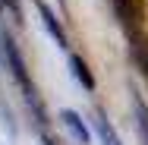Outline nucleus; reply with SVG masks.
I'll return each instance as SVG.
<instances>
[{"mask_svg": "<svg viewBox=\"0 0 148 145\" xmlns=\"http://www.w3.org/2000/svg\"><path fill=\"white\" fill-rule=\"evenodd\" d=\"M38 3V13H41V22H44V29L54 35V41H57L60 47H69V38H66V32H63V25H60V19L54 16V10L44 3V0H35Z\"/></svg>", "mask_w": 148, "mask_h": 145, "instance_id": "3", "label": "nucleus"}, {"mask_svg": "<svg viewBox=\"0 0 148 145\" xmlns=\"http://www.w3.org/2000/svg\"><path fill=\"white\" fill-rule=\"evenodd\" d=\"M0 54H3V60H6V66H10V73H13V79L19 82V88L25 91V98H29L32 104L38 107V95H35V82L29 79V69H25V60H22V54H19V47H16V41L3 32L0 35ZM41 111V107H38Z\"/></svg>", "mask_w": 148, "mask_h": 145, "instance_id": "1", "label": "nucleus"}, {"mask_svg": "<svg viewBox=\"0 0 148 145\" xmlns=\"http://www.w3.org/2000/svg\"><path fill=\"white\" fill-rule=\"evenodd\" d=\"M95 133H98L101 145H120V136L114 133V126H110V120L104 117V111H98V117H95Z\"/></svg>", "mask_w": 148, "mask_h": 145, "instance_id": "5", "label": "nucleus"}, {"mask_svg": "<svg viewBox=\"0 0 148 145\" xmlns=\"http://www.w3.org/2000/svg\"><path fill=\"white\" fill-rule=\"evenodd\" d=\"M114 10H117L120 22L126 25V32H139L142 29V16H145L142 0H114Z\"/></svg>", "mask_w": 148, "mask_h": 145, "instance_id": "2", "label": "nucleus"}, {"mask_svg": "<svg viewBox=\"0 0 148 145\" xmlns=\"http://www.w3.org/2000/svg\"><path fill=\"white\" fill-rule=\"evenodd\" d=\"M132 107H136V123H139V136H142V145H148V104L136 95L132 98Z\"/></svg>", "mask_w": 148, "mask_h": 145, "instance_id": "7", "label": "nucleus"}, {"mask_svg": "<svg viewBox=\"0 0 148 145\" xmlns=\"http://www.w3.org/2000/svg\"><path fill=\"white\" fill-rule=\"evenodd\" d=\"M69 66H73V76H76V79H79L82 85L88 88V91H95V76H91L88 63H85L82 57H76V54H73V57H69Z\"/></svg>", "mask_w": 148, "mask_h": 145, "instance_id": "6", "label": "nucleus"}, {"mask_svg": "<svg viewBox=\"0 0 148 145\" xmlns=\"http://www.w3.org/2000/svg\"><path fill=\"white\" fill-rule=\"evenodd\" d=\"M60 120H63V126H66V129L73 133V139H76L79 145H88V142H91L88 126L82 123V117L76 114V111H63V114H60Z\"/></svg>", "mask_w": 148, "mask_h": 145, "instance_id": "4", "label": "nucleus"}, {"mask_svg": "<svg viewBox=\"0 0 148 145\" xmlns=\"http://www.w3.org/2000/svg\"><path fill=\"white\" fill-rule=\"evenodd\" d=\"M3 6H10V13L19 16V0H3Z\"/></svg>", "mask_w": 148, "mask_h": 145, "instance_id": "8", "label": "nucleus"}, {"mask_svg": "<svg viewBox=\"0 0 148 145\" xmlns=\"http://www.w3.org/2000/svg\"><path fill=\"white\" fill-rule=\"evenodd\" d=\"M142 69L148 73V54H142Z\"/></svg>", "mask_w": 148, "mask_h": 145, "instance_id": "9", "label": "nucleus"}]
</instances>
